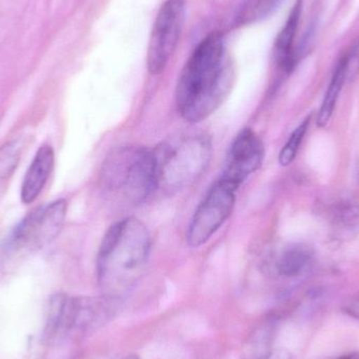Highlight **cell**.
Masks as SVG:
<instances>
[{"label": "cell", "instance_id": "6da1fadb", "mask_svg": "<svg viewBox=\"0 0 359 359\" xmlns=\"http://www.w3.org/2000/svg\"><path fill=\"white\" fill-rule=\"evenodd\" d=\"M230 83L223 38L211 34L196 46L180 74L176 90L180 115L189 123L204 121L222 104Z\"/></svg>", "mask_w": 359, "mask_h": 359}, {"label": "cell", "instance_id": "7a4b0ae2", "mask_svg": "<svg viewBox=\"0 0 359 359\" xmlns=\"http://www.w3.org/2000/svg\"><path fill=\"white\" fill-rule=\"evenodd\" d=\"M151 249L147 225L136 217L114 224L97 255V278L103 297L119 301L140 280Z\"/></svg>", "mask_w": 359, "mask_h": 359}, {"label": "cell", "instance_id": "3957f363", "mask_svg": "<svg viewBox=\"0 0 359 359\" xmlns=\"http://www.w3.org/2000/svg\"><path fill=\"white\" fill-rule=\"evenodd\" d=\"M103 189L130 204H140L159 188L155 151L126 145L114 149L100 172Z\"/></svg>", "mask_w": 359, "mask_h": 359}, {"label": "cell", "instance_id": "277c9868", "mask_svg": "<svg viewBox=\"0 0 359 359\" xmlns=\"http://www.w3.org/2000/svg\"><path fill=\"white\" fill-rule=\"evenodd\" d=\"M117 302L103 295L101 297L54 295L50 302L46 339L59 341L94 332L113 318Z\"/></svg>", "mask_w": 359, "mask_h": 359}, {"label": "cell", "instance_id": "5b68a950", "mask_svg": "<svg viewBox=\"0 0 359 359\" xmlns=\"http://www.w3.org/2000/svg\"><path fill=\"white\" fill-rule=\"evenodd\" d=\"M159 187L170 191L191 185L206 170L212 155L210 140L203 135L182 137L155 151Z\"/></svg>", "mask_w": 359, "mask_h": 359}, {"label": "cell", "instance_id": "8992f818", "mask_svg": "<svg viewBox=\"0 0 359 359\" xmlns=\"http://www.w3.org/2000/svg\"><path fill=\"white\" fill-rule=\"evenodd\" d=\"M67 212V200L59 198L25 215L4 242L2 247L4 259H19L50 245L60 234Z\"/></svg>", "mask_w": 359, "mask_h": 359}, {"label": "cell", "instance_id": "52a82bcc", "mask_svg": "<svg viewBox=\"0 0 359 359\" xmlns=\"http://www.w3.org/2000/svg\"><path fill=\"white\" fill-rule=\"evenodd\" d=\"M236 188L219 179L207 192L190 221L187 243L192 248L206 244L231 217Z\"/></svg>", "mask_w": 359, "mask_h": 359}, {"label": "cell", "instance_id": "ba28073f", "mask_svg": "<svg viewBox=\"0 0 359 359\" xmlns=\"http://www.w3.org/2000/svg\"><path fill=\"white\" fill-rule=\"evenodd\" d=\"M185 19V0H166L158 13L149 39L147 67L159 75L172 58Z\"/></svg>", "mask_w": 359, "mask_h": 359}, {"label": "cell", "instance_id": "9c48e42d", "mask_svg": "<svg viewBox=\"0 0 359 359\" xmlns=\"http://www.w3.org/2000/svg\"><path fill=\"white\" fill-rule=\"evenodd\" d=\"M265 158L263 141L252 128L241 130L230 144L221 180L238 189L261 168Z\"/></svg>", "mask_w": 359, "mask_h": 359}, {"label": "cell", "instance_id": "30bf717a", "mask_svg": "<svg viewBox=\"0 0 359 359\" xmlns=\"http://www.w3.org/2000/svg\"><path fill=\"white\" fill-rule=\"evenodd\" d=\"M55 164L54 149L46 144L39 147L32 160L21 184L20 198L23 204H32L41 194L52 174Z\"/></svg>", "mask_w": 359, "mask_h": 359}, {"label": "cell", "instance_id": "8fae6325", "mask_svg": "<svg viewBox=\"0 0 359 359\" xmlns=\"http://www.w3.org/2000/svg\"><path fill=\"white\" fill-rule=\"evenodd\" d=\"M302 11H303V0H297L284 27L276 38V46H274L276 62L286 73L292 72L299 61V54L295 50L294 41L299 20H301Z\"/></svg>", "mask_w": 359, "mask_h": 359}, {"label": "cell", "instance_id": "7c38bea8", "mask_svg": "<svg viewBox=\"0 0 359 359\" xmlns=\"http://www.w3.org/2000/svg\"><path fill=\"white\" fill-rule=\"evenodd\" d=\"M313 261V253L304 245H293L285 249L276 263L278 276L285 278H294L307 271Z\"/></svg>", "mask_w": 359, "mask_h": 359}, {"label": "cell", "instance_id": "4fadbf2b", "mask_svg": "<svg viewBox=\"0 0 359 359\" xmlns=\"http://www.w3.org/2000/svg\"><path fill=\"white\" fill-rule=\"evenodd\" d=\"M348 78H349L348 76V57L344 56L339 61L334 72H333L330 84H329L328 90L325 95L320 111H318V126L320 128H324L330 122L333 113H334L335 107H337V100H339V94H341L344 84Z\"/></svg>", "mask_w": 359, "mask_h": 359}, {"label": "cell", "instance_id": "5bb4252c", "mask_svg": "<svg viewBox=\"0 0 359 359\" xmlns=\"http://www.w3.org/2000/svg\"><path fill=\"white\" fill-rule=\"evenodd\" d=\"M328 215L334 231L353 234L359 230V203L351 198H339L329 207Z\"/></svg>", "mask_w": 359, "mask_h": 359}, {"label": "cell", "instance_id": "9a60e30c", "mask_svg": "<svg viewBox=\"0 0 359 359\" xmlns=\"http://www.w3.org/2000/svg\"><path fill=\"white\" fill-rule=\"evenodd\" d=\"M22 144L18 140L10 141L0 147V182L8 179L18 166Z\"/></svg>", "mask_w": 359, "mask_h": 359}, {"label": "cell", "instance_id": "2e32d148", "mask_svg": "<svg viewBox=\"0 0 359 359\" xmlns=\"http://www.w3.org/2000/svg\"><path fill=\"white\" fill-rule=\"evenodd\" d=\"M310 120L311 117H307L294 130H293L291 136L289 137L288 141L286 144L283 147L278 157V162L282 166H288L294 161L297 158V153H299V147H301L302 142H303L304 137L307 133L308 128H309Z\"/></svg>", "mask_w": 359, "mask_h": 359}, {"label": "cell", "instance_id": "e0dca14e", "mask_svg": "<svg viewBox=\"0 0 359 359\" xmlns=\"http://www.w3.org/2000/svg\"><path fill=\"white\" fill-rule=\"evenodd\" d=\"M251 359H293L292 355L285 350H272L257 353Z\"/></svg>", "mask_w": 359, "mask_h": 359}, {"label": "cell", "instance_id": "ac0fdd59", "mask_svg": "<svg viewBox=\"0 0 359 359\" xmlns=\"http://www.w3.org/2000/svg\"><path fill=\"white\" fill-rule=\"evenodd\" d=\"M344 312L350 318L359 320V295L352 297L343 307Z\"/></svg>", "mask_w": 359, "mask_h": 359}, {"label": "cell", "instance_id": "d6986e66", "mask_svg": "<svg viewBox=\"0 0 359 359\" xmlns=\"http://www.w3.org/2000/svg\"><path fill=\"white\" fill-rule=\"evenodd\" d=\"M251 1V12L255 11H265L266 8H270V6H273L276 0H250Z\"/></svg>", "mask_w": 359, "mask_h": 359}, {"label": "cell", "instance_id": "ffe728a7", "mask_svg": "<svg viewBox=\"0 0 359 359\" xmlns=\"http://www.w3.org/2000/svg\"><path fill=\"white\" fill-rule=\"evenodd\" d=\"M335 359H359V351L352 352V353L346 354V355L341 356Z\"/></svg>", "mask_w": 359, "mask_h": 359}, {"label": "cell", "instance_id": "44dd1931", "mask_svg": "<svg viewBox=\"0 0 359 359\" xmlns=\"http://www.w3.org/2000/svg\"><path fill=\"white\" fill-rule=\"evenodd\" d=\"M123 359H140V358H139L138 356H136V355H130V356H128V358H126Z\"/></svg>", "mask_w": 359, "mask_h": 359}]
</instances>
